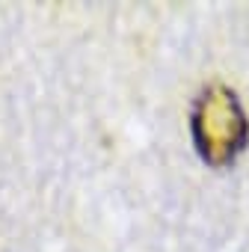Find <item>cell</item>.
I'll list each match as a JSON object with an SVG mask.
<instances>
[{"label": "cell", "mask_w": 249, "mask_h": 252, "mask_svg": "<svg viewBox=\"0 0 249 252\" xmlns=\"http://www.w3.org/2000/svg\"><path fill=\"white\" fill-rule=\"evenodd\" d=\"M190 131L193 146L208 166L219 169L234 163V158L246 149L249 137V122L234 89H228L225 83L205 86L193 104Z\"/></svg>", "instance_id": "6da1fadb"}]
</instances>
